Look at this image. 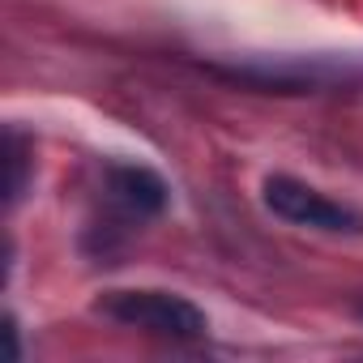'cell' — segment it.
Here are the masks:
<instances>
[{"label": "cell", "instance_id": "cell-1", "mask_svg": "<svg viewBox=\"0 0 363 363\" xmlns=\"http://www.w3.org/2000/svg\"><path fill=\"white\" fill-rule=\"evenodd\" d=\"M99 316L124 325V329H141L167 342H201L210 333V316L175 291H158V286H128V291H103L94 303Z\"/></svg>", "mask_w": 363, "mask_h": 363}, {"label": "cell", "instance_id": "cell-2", "mask_svg": "<svg viewBox=\"0 0 363 363\" xmlns=\"http://www.w3.org/2000/svg\"><path fill=\"white\" fill-rule=\"evenodd\" d=\"M210 73L227 77V82H244L269 94H320V90H337V86H359L363 82V65L354 60H240V65H210Z\"/></svg>", "mask_w": 363, "mask_h": 363}, {"label": "cell", "instance_id": "cell-3", "mask_svg": "<svg viewBox=\"0 0 363 363\" xmlns=\"http://www.w3.org/2000/svg\"><path fill=\"white\" fill-rule=\"evenodd\" d=\"M261 201L274 218L291 223V227H308V231H325V235H363V210L350 201H337L295 175H265L261 179Z\"/></svg>", "mask_w": 363, "mask_h": 363}, {"label": "cell", "instance_id": "cell-4", "mask_svg": "<svg viewBox=\"0 0 363 363\" xmlns=\"http://www.w3.org/2000/svg\"><path fill=\"white\" fill-rule=\"evenodd\" d=\"M103 201L124 227H141L167 214L171 184L145 162H107L103 167Z\"/></svg>", "mask_w": 363, "mask_h": 363}, {"label": "cell", "instance_id": "cell-5", "mask_svg": "<svg viewBox=\"0 0 363 363\" xmlns=\"http://www.w3.org/2000/svg\"><path fill=\"white\" fill-rule=\"evenodd\" d=\"M30 162H35V145L9 124V128H5V167H9V179H5V206H9V210H18V201L26 197Z\"/></svg>", "mask_w": 363, "mask_h": 363}, {"label": "cell", "instance_id": "cell-6", "mask_svg": "<svg viewBox=\"0 0 363 363\" xmlns=\"http://www.w3.org/2000/svg\"><path fill=\"white\" fill-rule=\"evenodd\" d=\"M5 337H9V359H22V342H18V320L5 316Z\"/></svg>", "mask_w": 363, "mask_h": 363}, {"label": "cell", "instance_id": "cell-7", "mask_svg": "<svg viewBox=\"0 0 363 363\" xmlns=\"http://www.w3.org/2000/svg\"><path fill=\"white\" fill-rule=\"evenodd\" d=\"M359 316H363V308H359Z\"/></svg>", "mask_w": 363, "mask_h": 363}]
</instances>
